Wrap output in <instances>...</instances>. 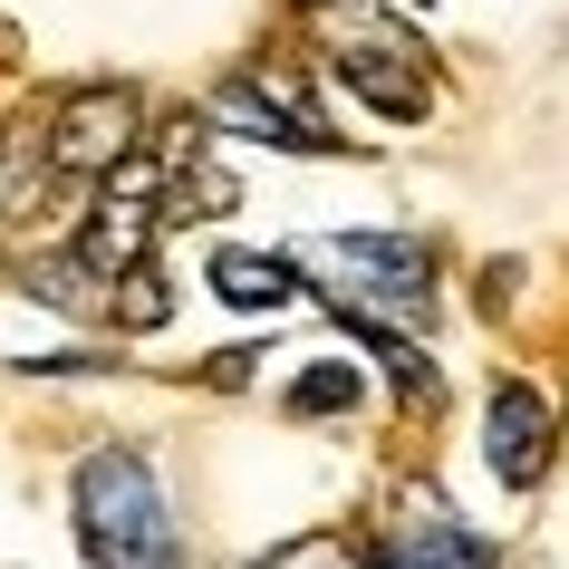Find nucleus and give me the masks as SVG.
I'll return each mask as SVG.
<instances>
[{"instance_id": "obj_14", "label": "nucleus", "mask_w": 569, "mask_h": 569, "mask_svg": "<svg viewBox=\"0 0 569 569\" xmlns=\"http://www.w3.org/2000/svg\"><path fill=\"white\" fill-rule=\"evenodd\" d=\"M406 10H435V0H406Z\"/></svg>"}, {"instance_id": "obj_5", "label": "nucleus", "mask_w": 569, "mask_h": 569, "mask_svg": "<svg viewBox=\"0 0 569 569\" xmlns=\"http://www.w3.org/2000/svg\"><path fill=\"white\" fill-rule=\"evenodd\" d=\"M319 261L338 280H358L367 300L396 309V319H425L435 309V251L416 232H338V241H319Z\"/></svg>"}, {"instance_id": "obj_13", "label": "nucleus", "mask_w": 569, "mask_h": 569, "mask_svg": "<svg viewBox=\"0 0 569 569\" xmlns=\"http://www.w3.org/2000/svg\"><path fill=\"white\" fill-rule=\"evenodd\" d=\"M251 367H261V358H251V348H222V358H212L203 377H212V387H241V377H251Z\"/></svg>"}, {"instance_id": "obj_9", "label": "nucleus", "mask_w": 569, "mask_h": 569, "mask_svg": "<svg viewBox=\"0 0 569 569\" xmlns=\"http://www.w3.org/2000/svg\"><path fill=\"white\" fill-rule=\"evenodd\" d=\"M212 300H232V309H290V300H300V270L270 261V251H212Z\"/></svg>"}, {"instance_id": "obj_4", "label": "nucleus", "mask_w": 569, "mask_h": 569, "mask_svg": "<svg viewBox=\"0 0 569 569\" xmlns=\"http://www.w3.org/2000/svg\"><path fill=\"white\" fill-rule=\"evenodd\" d=\"M136 126H146V107H136V88H68L59 107H49V164H59L68 183H97V174H117L126 154H136Z\"/></svg>"}, {"instance_id": "obj_1", "label": "nucleus", "mask_w": 569, "mask_h": 569, "mask_svg": "<svg viewBox=\"0 0 569 569\" xmlns=\"http://www.w3.org/2000/svg\"><path fill=\"white\" fill-rule=\"evenodd\" d=\"M78 540H88V569H174V521L146 453L97 445L78 463Z\"/></svg>"}, {"instance_id": "obj_8", "label": "nucleus", "mask_w": 569, "mask_h": 569, "mask_svg": "<svg viewBox=\"0 0 569 569\" xmlns=\"http://www.w3.org/2000/svg\"><path fill=\"white\" fill-rule=\"evenodd\" d=\"M377 569H492V550H482V540L463 531L445 502H416L406 521H387V540H377Z\"/></svg>"}, {"instance_id": "obj_11", "label": "nucleus", "mask_w": 569, "mask_h": 569, "mask_svg": "<svg viewBox=\"0 0 569 569\" xmlns=\"http://www.w3.org/2000/svg\"><path fill=\"white\" fill-rule=\"evenodd\" d=\"M251 569H377V560H367L348 531H300V540H280V550L251 560Z\"/></svg>"}, {"instance_id": "obj_7", "label": "nucleus", "mask_w": 569, "mask_h": 569, "mask_svg": "<svg viewBox=\"0 0 569 569\" xmlns=\"http://www.w3.org/2000/svg\"><path fill=\"white\" fill-rule=\"evenodd\" d=\"M550 445H560V406H550V387L502 377V387H492V416H482V463H492L511 492H531V482L550 473Z\"/></svg>"}, {"instance_id": "obj_6", "label": "nucleus", "mask_w": 569, "mask_h": 569, "mask_svg": "<svg viewBox=\"0 0 569 569\" xmlns=\"http://www.w3.org/2000/svg\"><path fill=\"white\" fill-rule=\"evenodd\" d=\"M164 222H174V212L154 203V183H146V174H126V183H107V193L88 203V222H78V261H88L97 280L117 290L126 270H146V261H154V232H164Z\"/></svg>"}, {"instance_id": "obj_10", "label": "nucleus", "mask_w": 569, "mask_h": 569, "mask_svg": "<svg viewBox=\"0 0 569 569\" xmlns=\"http://www.w3.org/2000/svg\"><path fill=\"white\" fill-rule=\"evenodd\" d=\"M358 396H367V367L319 358V367H300V377H290V416H300V425H319V416H348Z\"/></svg>"}, {"instance_id": "obj_12", "label": "nucleus", "mask_w": 569, "mask_h": 569, "mask_svg": "<svg viewBox=\"0 0 569 569\" xmlns=\"http://www.w3.org/2000/svg\"><path fill=\"white\" fill-rule=\"evenodd\" d=\"M107 319H117V329H164V319H174V290H164V270H126L117 280V300H107Z\"/></svg>"}, {"instance_id": "obj_3", "label": "nucleus", "mask_w": 569, "mask_h": 569, "mask_svg": "<svg viewBox=\"0 0 569 569\" xmlns=\"http://www.w3.org/2000/svg\"><path fill=\"white\" fill-rule=\"evenodd\" d=\"M212 117L241 126V136H261V146H290V154H338L329 117L309 107V88H300L290 59H251L241 78H222V88H212Z\"/></svg>"}, {"instance_id": "obj_2", "label": "nucleus", "mask_w": 569, "mask_h": 569, "mask_svg": "<svg viewBox=\"0 0 569 569\" xmlns=\"http://www.w3.org/2000/svg\"><path fill=\"white\" fill-rule=\"evenodd\" d=\"M319 39L338 49V78L377 107V117L416 126L425 107H435V78H425V49L396 20H377V10H358V0H319Z\"/></svg>"}, {"instance_id": "obj_15", "label": "nucleus", "mask_w": 569, "mask_h": 569, "mask_svg": "<svg viewBox=\"0 0 569 569\" xmlns=\"http://www.w3.org/2000/svg\"><path fill=\"white\" fill-rule=\"evenodd\" d=\"M309 10H319V0H309Z\"/></svg>"}]
</instances>
